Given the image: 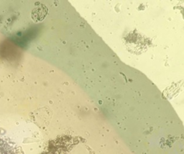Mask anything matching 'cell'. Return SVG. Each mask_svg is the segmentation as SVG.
Returning a JSON list of instances; mask_svg holds the SVG:
<instances>
[{"label": "cell", "instance_id": "cell-1", "mask_svg": "<svg viewBox=\"0 0 184 154\" xmlns=\"http://www.w3.org/2000/svg\"><path fill=\"white\" fill-rule=\"evenodd\" d=\"M48 12V9L45 5L40 4L36 7L34 8L32 11V18L34 22L39 23L41 22L45 18Z\"/></svg>", "mask_w": 184, "mask_h": 154}]
</instances>
